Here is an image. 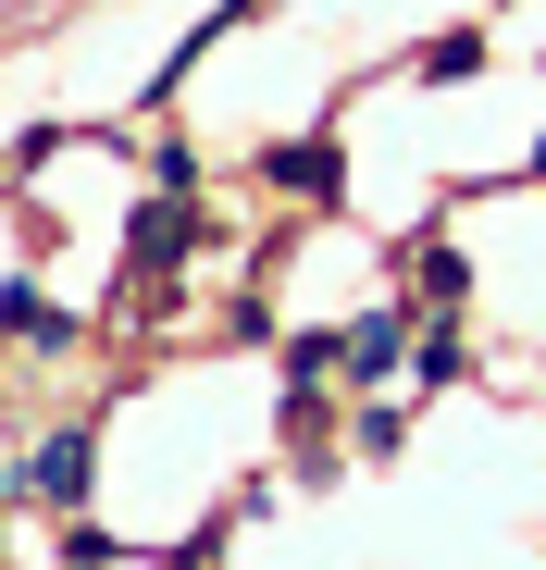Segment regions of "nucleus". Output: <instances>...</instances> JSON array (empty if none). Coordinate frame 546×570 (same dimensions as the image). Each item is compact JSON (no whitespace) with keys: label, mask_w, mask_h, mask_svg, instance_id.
Wrapping results in <instances>:
<instances>
[{"label":"nucleus","mask_w":546,"mask_h":570,"mask_svg":"<svg viewBox=\"0 0 546 570\" xmlns=\"http://www.w3.org/2000/svg\"><path fill=\"white\" fill-rule=\"evenodd\" d=\"M273 174H286V186H311V199H323V186H335V149L311 137V149H273Z\"/></svg>","instance_id":"nucleus-5"},{"label":"nucleus","mask_w":546,"mask_h":570,"mask_svg":"<svg viewBox=\"0 0 546 570\" xmlns=\"http://www.w3.org/2000/svg\"><path fill=\"white\" fill-rule=\"evenodd\" d=\"M422 75H435V87H447V75H485V38H435V50H422Z\"/></svg>","instance_id":"nucleus-7"},{"label":"nucleus","mask_w":546,"mask_h":570,"mask_svg":"<svg viewBox=\"0 0 546 570\" xmlns=\"http://www.w3.org/2000/svg\"><path fill=\"white\" fill-rule=\"evenodd\" d=\"M0 323H13V335H38V347H50V335H62V311H50V298H38V285H13V298H0Z\"/></svg>","instance_id":"nucleus-4"},{"label":"nucleus","mask_w":546,"mask_h":570,"mask_svg":"<svg viewBox=\"0 0 546 570\" xmlns=\"http://www.w3.org/2000/svg\"><path fill=\"white\" fill-rule=\"evenodd\" d=\"M422 298H472V261L460 248H422Z\"/></svg>","instance_id":"nucleus-6"},{"label":"nucleus","mask_w":546,"mask_h":570,"mask_svg":"<svg viewBox=\"0 0 546 570\" xmlns=\"http://www.w3.org/2000/svg\"><path fill=\"white\" fill-rule=\"evenodd\" d=\"M398 360V311H373V323H348V372H386Z\"/></svg>","instance_id":"nucleus-2"},{"label":"nucleus","mask_w":546,"mask_h":570,"mask_svg":"<svg viewBox=\"0 0 546 570\" xmlns=\"http://www.w3.org/2000/svg\"><path fill=\"white\" fill-rule=\"evenodd\" d=\"M187 236H199V224L174 212V199H149V212H137V261H187Z\"/></svg>","instance_id":"nucleus-1"},{"label":"nucleus","mask_w":546,"mask_h":570,"mask_svg":"<svg viewBox=\"0 0 546 570\" xmlns=\"http://www.w3.org/2000/svg\"><path fill=\"white\" fill-rule=\"evenodd\" d=\"M534 174H546V137H534Z\"/></svg>","instance_id":"nucleus-8"},{"label":"nucleus","mask_w":546,"mask_h":570,"mask_svg":"<svg viewBox=\"0 0 546 570\" xmlns=\"http://www.w3.org/2000/svg\"><path fill=\"white\" fill-rule=\"evenodd\" d=\"M38 484H50V497L87 484V434H50V446H38Z\"/></svg>","instance_id":"nucleus-3"}]
</instances>
